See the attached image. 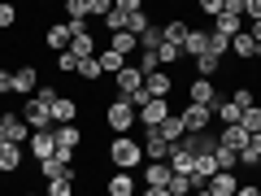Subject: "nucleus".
Returning a JSON list of instances; mask_svg holds the SVG:
<instances>
[{"label":"nucleus","mask_w":261,"mask_h":196,"mask_svg":"<svg viewBox=\"0 0 261 196\" xmlns=\"http://www.w3.org/2000/svg\"><path fill=\"white\" fill-rule=\"evenodd\" d=\"M44 196H74V183H65V179H53V183H44Z\"/></svg>","instance_id":"nucleus-43"},{"label":"nucleus","mask_w":261,"mask_h":196,"mask_svg":"<svg viewBox=\"0 0 261 196\" xmlns=\"http://www.w3.org/2000/svg\"><path fill=\"white\" fill-rule=\"evenodd\" d=\"M13 22H18V9L13 5H0V31H9Z\"/></svg>","instance_id":"nucleus-46"},{"label":"nucleus","mask_w":261,"mask_h":196,"mask_svg":"<svg viewBox=\"0 0 261 196\" xmlns=\"http://www.w3.org/2000/svg\"><path fill=\"white\" fill-rule=\"evenodd\" d=\"M222 13H240L244 18V0H222Z\"/></svg>","instance_id":"nucleus-50"},{"label":"nucleus","mask_w":261,"mask_h":196,"mask_svg":"<svg viewBox=\"0 0 261 196\" xmlns=\"http://www.w3.org/2000/svg\"><path fill=\"white\" fill-rule=\"evenodd\" d=\"M18 196H44V192H18Z\"/></svg>","instance_id":"nucleus-57"},{"label":"nucleus","mask_w":261,"mask_h":196,"mask_svg":"<svg viewBox=\"0 0 261 196\" xmlns=\"http://www.w3.org/2000/svg\"><path fill=\"white\" fill-rule=\"evenodd\" d=\"M170 149L174 144L161 140V131H144V161H170Z\"/></svg>","instance_id":"nucleus-11"},{"label":"nucleus","mask_w":261,"mask_h":196,"mask_svg":"<svg viewBox=\"0 0 261 196\" xmlns=\"http://www.w3.org/2000/svg\"><path fill=\"white\" fill-rule=\"evenodd\" d=\"M13 92V70H0V96Z\"/></svg>","instance_id":"nucleus-49"},{"label":"nucleus","mask_w":261,"mask_h":196,"mask_svg":"<svg viewBox=\"0 0 261 196\" xmlns=\"http://www.w3.org/2000/svg\"><path fill=\"white\" fill-rule=\"evenodd\" d=\"M79 79H87V83H96V79H100V61H79Z\"/></svg>","instance_id":"nucleus-45"},{"label":"nucleus","mask_w":261,"mask_h":196,"mask_svg":"<svg viewBox=\"0 0 261 196\" xmlns=\"http://www.w3.org/2000/svg\"><path fill=\"white\" fill-rule=\"evenodd\" d=\"M235 196H261V187L257 183H240V187H235Z\"/></svg>","instance_id":"nucleus-51"},{"label":"nucleus","mask_w":261,"mask_h":196,"mask_svg":"<svg viewBox=\"0 0 261 196\" xmlns=\"http://www.w3.org/2000/svg\"><path fill=\"white\" fill-rule=\"evenodd\" d=\"M144 92H148L152 101H170V92H174V79H170V70L148 75V79H144Z\"/></svg>","instance_id":"nucleus-12"},{"label":"nucleus","mask_w":261,"mask_h":196,"mask_svg":"<svg viewBox=\"0 0 261 196\" xmlns=\"http://www.w3.org/2000/svg\"><path fill=\"white\" fill-rule=\"evenodd\" d=\"M178 57H183V48H174V44H161V48H157V61H161V70H170V65H174Z\"/></svg>","instance_id":"nucleus-39"},{"label":"nucleus","mask_w":261,"mask_h":196,"mask_svg":"<svg viewBox=\"0 0 261 196\" xmlns=\"http://www.w3.org/2000/svg\"><path fill=\"white\" fill-rule=\"evenodd\" d=\"M231 57H235V61H248V57H257V44H252L248 31H240V35L231 39Z\"/></svg>","instance_id":"nucleus-29"},{"label":"nucleus","mask_w":261,"mask_h":196,"mask_svg":"<svg viewBox=\"0 0 261 196\" xmlns=\"http://www.w3.org/2000/svg\"><path fill=\"white\" fill-rule=\"evenodd\" d=\"M170 179H174L170 161H148L144 166V187H170Z\"/></svg>","instance_id":"nucleus-16"},{"label":"nucleus","mask_w":261,"mask_h":196,"mask_svg":"<svg viewBox=\"0 0 261 196\" xmlns=\"http://www.w3.org/2000/svg\"><path fill=\"white\" fill-rule=\"evenodd\" d=\"M244 31V18L240 13H222V18H214V35H226V39H235Z\"/></svg>","instance_id":"nucleus-26"},{"label":"nucleus","mask_w":261,"mask_h":196,"mask_svg":"<svg viewBox=\"0 0 261 196\" xmlns=\"http://www.w3.org/2000/svg\"><path fill=\"white\" fill-rule=\"evenodd\" d=\"M13 92L27 96V101L39 92V70H35V65H18V70H13Z\"/></svg>","instance_id":"nucleus-9"},{"label":"nucleus","mask_w":261,"mask_h":196,"mask_svg":"<svg viewBox=\"0 0 261 196\" xmlns=\"http://www.w3.org/2000/svg\"><path fill=\"white\" fill-rule=\"evenodd\" d=\"M214 157H218V170H235L240 166V153H231V149H214Z\"/></svg>","instance_id":"nucleus-42"},{"label":"nucleus","mask_w":261,"mask_h":196,"mask_svg":"<svg viewBox=\"0 0 261 196\" xmlns=\"http://www.w3.org/2000/svg\"><path fill=\"white\" fill-rule=\"evenodd\" d=\"M218 70H222V57H214V53L196 57V79H214Z\"/></svg>","instance_id":"nucleus-32"},{"label":"nucleus","mask_w":261,"mask_h":196,"mask_svg":"<svg viewBox=\"0 0 261 196\" xmlns=\"http://www.w3.org/2000/svg\"><path fill=\"white\" fill-rule=\"evenodd\" d=\"M205 53H209V31L192 27V31H187V39H183V57H192V61H196V57H205Z\"/></svg>","instance_id":"nucleus-18"},{"label":"nucleus","mask_w":261,"mask_h":196,"mask_svg":"<svg viewBox=\"0 0 261 196\" xmlns=\"http://www.w3.org/2000/svg\"><path fill=\"white\" fill-rule=\"evenodd\" d=\"M57 70L61 75H79V57L74 53H57Z\"/></svg>","instance_id":"nucleus-44"},{"label":"nucleus","mask_w":261,"mask_h":196,"mask_svg":"<svg viewBox=\"0 0 261 196\" xmlns=\"http://www.w3.org/2000/svg\"><path fill=\"white\" fill-rule=\"evenodd\" d=\"M109 13H113V0H87V18H109Z\"/></svg>","instance_id":"nucleus-40"},{"label":"nucleus","mask_w":261,"mask_h":196,"mask_svg":"<svg viewBox=\"0 0 261 196\" xmlns=\"http://www.w3.org/2000/svg\"><path fill=\"white\" fill-rule=\"evenodd\" d=\"M209 53H214V57H231V39H226V35H214V31H209Z\"/></svg>","instance_id":"nucleus-41"},{"label":"nucleus","mask_w":261,"mask_h":196,"mask_svg":"<svg viewBox=\"0 0 261 196\" xmlns=\"http://www.w3.org/2000/svg\"><path fill=\"white\" fill-rule=\"evenodd\" d=\"M48 48H53V53H70V39H74V27H70V22H57V27H48Z\"/></svg>","instance_id":"nucleus-17"},{"label":"nucleus","mask_w":261,"mask_h":196,"mask_svg":"<svg viewBox=\"0 0 261 196\" xmlns=\"http://www.w3.org/2000/svg\"><path fill=\"white\" fill-rule=\"evenodd\" d=\"M109 48H113L118 57H126V61H130V57L140 53V39L130 35V31H118V35H109Z\"/></svg>","instance_id":"nucleus-24"},{"label":"nucleus","mask_w":261,"mask_h":196,"mask_svg":"<svg viewBox=\"0 0 261 196\" xmlns=\"http://www.w3.org/2000/svg\"><path fill=\"white\" fill-rule=\"evenodd\" d=\"M166 192H170V196H192V192H196V179H192V175H174Z\"/></svg>","instance_id":"nucleus-35"},{"label":"nucleus","mask_w":261,"mask_h":196,"mask_svg":"<svg viewBox=\"0 0 261 196\" xmlns=\"http://www.w3.org/2000/svg\"><path fill=\"white\" fill-rule=\"evenodd\" d=\"M0 144H9V140H5V122H0Z\"/></svg>","instance_id":"nucleus-56"},{"label":"nucleus","mask_w":261,"mask_h":196,"mask_svg":"<svg viewBox=\"0 0 261 196\" xmlns=\"http://www.w3.org/2000/svg\"><path fill=\"white\" fill-rule=\"evenodd\" d=\"M214 175H218V157H214V153H200V157H196V170H192L196 187H205Z\"/></svg>","instance_id":"nucleus-23"},{"label":"nucleus","mask_w":261,"mask_h":196,"mask_svg":"<svg viewBox=\"0 0 261 196\" xmlns=\"http://www.w3.org/2000/svg\"><path fill=\"white\" fill-rule=\"evenodd\" d=\"M240 118H244V109H235L226 96L214 105V122H222V127H240Z\"/></svg>","instance_id":"nucleus-27"},{"label":"nucleus","mask_w":261,"mask_h":196,"mask_svg":"<svg viewBox=\"0 0 261 196\" xmlns=\"http://www.w3.org/2000/svg\"><path fill=\"white\" fill-rule=\"evenodd\" d=\"M248 153H257V157H261V135H252V140H248Z\"/></svg>","instance_id":"nucleus-53"},{"label":"nucleus","mask_w":261,"mask_h":196,"mask_svg":"<svg viewBox=\"0 0 261 196\" xmlns=\"http://www.w3.org/2000/svg\"><path fill=\"white\" fill-rule=\"evenodd\" d=\"M105 122H109L113 135H130V127L140 122V109H135L130 101H122V96H113V101L105 105Z\"/></svg>","instance_id":"nucleus-2"},{"label":"nucleus","mask_w":261,"mask_h":196,"mask_svg":"<svg viewBox=\"0 0 261 196\" xmlns=\"http://www.w3.org/2000/svg\"><path fill=\"white\" fill-rule=\"evenodd\" d=\"M109 196H135V175H126V170H118V175L109 179V187H105Z\"/></svg>","instance_id":"nucleus-30"},{"label":"nucleus","mask_w":261,"mask_h":196,"mask_svg":"<svg viewBox=\"0 0 261 196\" xmlns=\"http://www.w3.org/2000/svg\"><path fill=\"white\" fill-rule=\"evenodd\" d=\"M79 118V101L74 96H57L53 101V127H70Z\"/></svg>","instance_id":"nucleus-15"},{"label":"nucleus","mask_w":261,"mask_h":196,"mask_svg":"<svg viewBox=\"0 0 261 196\" xmlns=\"http://www.w3.org/2000/svg\"><path fill=\"white\" fill-rule=\"evenodd\" d=\"M65 22H87V0H65Z\"/></svg>","instance_id":"nucleus-38"},{"label":"nucleus","mask_w":261,"mask_h":196,"mask_svg":"<svg viewBox=\"0 0 261 196\" xmlns=\"http://www.w3.org/2000/svg\"><path fill=\"white\" fill-rule=\"evenodd\" d=\"M178 122H183L187 135H200V131H209V122H214V109H205V105H183Z\"/></svg>","instance_id":"nucleus-4"},{"label":"nucleus","mask_w":261,"mask_h":196,"mask_svg":"<svg viewBox=\"0 0 261 196\" xmlns=\"http://www.w3.org/2000/svg\"><path fill=\"white\" fill-rule=\"evenodd\" d=\"M61 175H65V161H61V157L39 161V179H44V183H53V179H61Z\"/></svg>","instance_id":"nucleus-34"},{"label":"nucleus","mask_w":261,"mask_h":196,"mask_svg":"<svg viewBox=\"0 0 261 196\" xmlns=\"http://www.w3.org/2000/svg\"><path fill=\"white\" fill-rule=\"evenodd\" d=\"M205 187H209L214 196H235V187H240V179H235V170H218V175L209 179Z\"/></svg>","instance_id":"nucleus-20"},{"label":"nucleus","mask_w":261,"mask_h":196,"mask_svg":"<svg viewBox=\"0 0 261 196\" xmlns=\"http://www.w3.org/2000/svg\"><path fill=\"white\" fill-rule=\"evenodd\" d=\"M192 196H214V192H209V187H196V192Z\"/></svg>","instance_id":"nucleus-55"},{"label":"nucleus","mask_w":261,"mask_h":196,"mask_svg":"<svg viewBox=\"0 0 261 196\" xmlns=\"http://www.w3.org/2000/svg\"><path fill=\"white\" fill-rule=\"evenodd\" d=\"M109 161H113V170H126V175H135V170L144 166V144H140V140H130V135H113V144H109Z\"/></svg>","instance_id":"nucleus-1"},{"label":"nucleus","mask_w":261,"mask_h":196,"mask_svg":"<svg viewBox=\"0 0 261 196\" xmlns=\"http://www.w3.org/2000/svg\"><path fill=\"white\" fill-rule=\"evenodd\" d=\"M22 118H27V127H31V131H53V105L39 101V96H31Z\"/></svg>","instance_id":"nucleus-6"},{"label":"nucleus","mask_w":261,"mask_h":196,"mask_svg":"<svg viewBox=\"0 0 261 196\" xmlns=\"http://www.w3.org/2000/svg\"><path fill=\"white\" fill-rule=\"evenodd\" d=\"M187 31H192V27H187L183 18H170V22H166V44H174V48H183V39H187Z\"/></svg>","instance_id":"nucleus-33"},{"label":"nucleus","mask_w":261,"mask_h":196,"mask_svg":"<svg viewBox=\"0 0 261 196\" xmlns=\"http://www.w3.org/2000/svg\"><path fill=\"white\" fill-rule=\"evenodd\" d=\"M248 140H252V135L244 127H222V131H218V149H231V153H244Z\"/></svg>","instance_id":"nucleus-14"},{"label":"nucleus","mask_w":261,"mask_h":196,"mask_svg":"<svg viewBox=\"0 0 261 196\" xmlns=\"http://www.w3.org/2000/svg\"><path fill=\"white\" fill-rule=\"evenodd\" d=\"M157 131H161V140H166V144H178V140L187 135V131H183V122H178V113H170V118L161 122Z\"/></svg>","instance_id":"nucleus-31"},{"label":"nucleus","mask_w":261,"mask_h":196,"mask_svg":"<svg viewBox=\"0 0 261 196\" xmlns=\"http://www.w3.org/2000/svg\"><path fill=\"white\" fill-rule=\"evenodd\" d=\"M170 113H174V109H170V101H148V105L140 109V127H144V131H157Z\"/></svg>","instance_id":"nucleus-8"},{"label":"nucleus","mask_w":261,"mask_h":196,"mask_svg":"<svg viewBox=\"0 0 261 196\" xmlns=\"http://www.w3.org/2000/svg\"><path fill=\"white\" fill-rule=\"evenodd\" d=\"M130 5H135V0H113V13H109V18H105V31H109V35H118V31H126Z\"/></svg>","instance_id":"nucleus-19"},{"label":"nucleus","mask_w":261,"mask_h":196,"mask_svg":"<svg viewBox=\"0 0 261 196\" xmlns=\"http://www.w3.org/2000/svg\"><path fill=\"white\" fill-rule=\"evenodd\" d=\"M27 153H31L35 161L57 157V140H53V131H35V135H31V144H27Z\"/></svg>","instance_id":"nucleus-13"},{"label":"nucleus","mask_w":261,"mask_h":196,"mask_svg":"<svg viewBox=\"0 0 261 196\" xmlns=\"http://www.w3.org/2000/svg\"><path fill=\"white\" fill-rule=\"evenodd\" d=\"M200 13L205 18H222V0H200Z\"/></svg>","instance_id":"nucleus-47"},{"label":"nucleus","mask_w":261,"mask_h":196,"mask_svg":"<svg viewBox=\"0 0 261 196\" xmlns=\"http://www.w3.org/2000/svg\"><path fill=\"white\" fill-rule=\"evenodd\" d=\"M248 35H252V44H261V22H252V31H248Z\"/></svg>","instance_id":"nucleus-54"},{"label":"nucleus","mask_w":261,"mask_h":196,"mask_svg":"<svg viewBox=\"0 0 261 196\" xmlns=\"http://www.w3.org/2000/svg\"><path fill=\"white\" fill-rule=\"evenodd\" d=\"M113 87H118V96H122V101H130L135 92H144V75L135 70V65H126V70H122V75L113 79Z\"/></svg>","instance_id":"nucleus-10"},{"label":"nucleus","mask_w":261,"mask_h":196,"mask_svg":"<svg viewBox=\"0 0 261 196\" xmlns=\"http://www.w3.org/2000/svg\"><path fill=\"white\" fill-rule=\"evenodd\" d=\"M170 170H174V175H192V170H196V157L183 149V144H174V149H170Z\"/></svg>","instance_id":"nucleus-25"},{"label":"nucleus","mask_w":261,"mask_h":196,"mask_svg":"<svg viewBox=\"0 0 261 196\" xmlns=\"http://www.w3.org/2000/svg\"><path fill=\"white\" fill-rule=\"evenodd\" d=\"M218 101H222L218 83H209V79H192V83H187V105H205V109H214Z\"/></svg>","instance_id":"nucleus-5"},{"label":"nucleus","mask_w":261,"mask_h":196,"mask_svg":"<svg viewBox=\"0 0 261 196\" xmlns=\"http://www.w3.org/2000/svg\"><path fill=\"white\" fill-rule=\"evenodd\" d=\"M0 122H5V140H9V144H18V149H27V144H31V135H35V131L27 127V118H22V113H0Z\"/></svg>","instance_id":"nucleus-7"},{"label":"nucleus","mask_w":261,"mask_h":196,"mask_svg":"<svg viewBox=\"0 0 261 196\" xmlns=\"http://www.w3.org/2000/svg\"><path fill=\"white\" fill-rule=\"evenodd\" d=\"M161 44H166V27H157V22H148V31L140 35V53H157Z\"/></svg>","instance_id":"nucleus-28"},{"label":"nucleus","mask_w":261,"mask_h":196,"mask_svg":"<svg viewBox=\"0 0 261 196\" xmlns=\"http://www.w3.org/2000/svg\"><path fill=\"white\" fill-rule=\"evenodd\" d=\"M140 196H170V192H166V187H144Z\"/></svg>","instance_id":"nucleus-52"},{"label":"nucleus","mask_w":261,"mask_h":196,"mask_svg":"<svg viewBox=\"0 0 261 196\" xmlns=\"http://www.w3.org/2000/svg\"><path fill=\"white\" fill-rule=\"evenodd\" d=\"M53 140H57V157H61L65 166H74V153L83 149V127H79V122H70V127H53Z\"/></svg>","instance_id":"nucleus-3"},{"label":"nucleus","mask_w":261,"mask_h":196,"mask_svg":"<svg viewBox=\"0 0 261 196\" xmlns=\"http://www.w3.org/2000/svg\"><path fill=\"white\" fill-rule=\"evenodd\" d=\"M240 127L248 131V135H261V105H252V109H244V118H240Z\"/></svg>","instance_id":"nucleus-36"},{"label":"nucleus","mask_w":261,"mask_h":196,"mask_svg":"<svg viewBox=\"0 0 261 196\" xmlns=\"http://www.w3.org/2000/svg\"><path fill=\"white\" fill-rule=\"evenodd\" d=\"M244 18L261 22V0H244Z\"/></svg>","instance_id":"nucleus-48"},{"label":"nucleus","mask_w":261,"mask_h":196,"mask_svg":"<svg viewBox=\"0 0 261 196\" xmlns=\"http://www.w3.org/2000/svg\"><path fill=\"white\" fill-rule=\"evenodd\" d=\"M22 153L27 149H18V144H0V175H18L22 170Z\"/></svg>","instance_id":"nucleus-21"},{"label":"nucleus","mask_w":261,"mask_h":196,"mask_svg":"<svg viewBox=\"0 0 261 196\" xmlns=\"http://www.w3.org/2000/svg\"><path fill=\"white\" fill-rule=\"evenodd\" d=\"M226 101H231L235 109H252V105H257V96H252V87H235V92L226 96Z\"/></svg>","instance_id":"nucleus-37"},{"label":"nucleus","mask_w":261,"mask_h":196,"mask_svg":"<svg viewBox=\"0 0 261 196\" xmlns=\"http://www.w3.org/2000/svg\"><path fill=\"white\" fill-rule=\"evenodd\" d=\"M96 61H100V75H113V79H118L122 75V70H126V57H118V53H113V48H100V53H96Z\"/></svg>","instance_id":"nucleus-22"}]
</instances>
